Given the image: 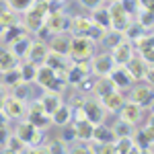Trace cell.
Returning <instances> with one entry per match:
<instances>
[{
  "mask_svg": "<svg viewBox=\"0 0 154 154\" xmlns=\"http://www.w3.org/2000/svg\"><path fill=\"white\" fill-rule=\"evenodd\" d=\"M125 70H128V74L131 76V80H142V78H146L148 82L152 80V64L146 62V60H142V58L131 56V58L125 62Z\"/></svg>",
  "mask_w": 154,
  "mask_h": 154,
  "instance_id": "7a4b0ae2",
  "label": "cell"
},
{
  "mask_svg": "<svg viewBox=\"0 0 154 154\" xmlns=\"http://www.w3.org/2000/svg\"><path fill=\"white\" fill-rule=\"evenodd\" d=\"M134 43L138 45V49H140V58L152 64V60H154V41H152V33H150V31H146V33H144L140 39H136Z\"/></svg>",
  "mask_w": 154,
  "mask_h": 154,
  "instance_id": "8fae6325",
  "label": "cell"
},
{
  "mask_svg": "<svg viewBox=\"0 0 154 154\" xmlns=\"http://www.w3.org/2000/svg\"><path fill=\"white\" fill-rule=\"evenodd\" d=\"M2 111L12 119H21L25 115V101L17 99V97H4V107Z\"/></svg>",
  "mask_w": 154,
  "mask_h": 154,
  "instance_id": "4fadbf2b",
  "label": "cell"
},
{
  "mask_svg": "<svg viewBox=\"0 0 154 154\" xmlns=\"http://www.w3.org/2000/svg\"><path fill=\"white\" fill-rule=\"evenodd\" d=\"M119 115H121V121L134 125L142 117V107L138 105V103H134V101H123V105L119 109Z\"/></svg>",
  "mask_w": 154,
  "mask_h": 154,
  "instance_id": "52a82bcc",
  "label": "cell"
},
{
  "mask_svg": "<svg viewBox=\"0 0 154 154\" xmlns=\"http://www.w3.org/2000/svg\"><path fill=\"white\" fill-rule=\"evenodd\" d=\"M119 4H121V8L128 12V14H134L136 8H140L138 6V0H119Z\"/></svg>",
  "mask_w": 154,
  "mask_h": 154,
  "instance_id": "b9f144b4",
  "label": "cell"
},
{
  "mask_svg": "<svg viewBox=\"0 0 154 154\" xmlns=\"http://www.w3.org/2000/svg\"><path fill=\"white\" fill-rule=\"evenodd\" d=\"M82 103H84V97L82 95H76L70 101V107H72V109H76V107H82Z\"/></svg>",
  "mask_w": 154,
  "mask_h": 154,
  "instance_id": "ee69618b",
  "label": "cell"
},
{
  "mask_svg": "<svg viewBox=\"0 0 154 154\" xmlns=\"http://www.w3.org/2000/svg\"><path fill=\"white\" fill-rule=\"evenodd\" d=\"M35 33H37V39H39V41H43V43H48L49 39H51V35H54V33H51V29H49L45 23L41 25V27L37 29Z\"/></svg>",
  "mask_w": 154,
  "mask_h": 154,
  "instance_id": "ab89813d",
  "label": "cell"
},
{
  "mask_svg": "<svg viewBox=\"0 0 154 154\" xmlns=\"http://www.w3.org/2000/svg\"><path fill=\"white\" fill-rule=\"evenodd\" d=\"M131 101L138 103L140 107H148L152 103V84L150 82H140L134 86L131 91Z\"/></svg>",
  "mask_w": 154,
  "mask_h": 154,
  "instance_id": "ba28073f",
  "label": "cell"
},
{
  "mask_svg": "<svg viewBox=\"0 0 154 154\" xmlns=\"http://www.w3.org/2000/svg\"><path fill=\"white\" fill-rule=\"evenodd\" d=\"M97 27H101L103 31L111 29V19H109V11H95L93 12V19H91Z\"/></svg>",
  "mask_w": 154,
  "mask_h": 154,
  "instance_id": "4dcf8cb0",
  "label": "cell"
},
{
  "mask_svg": "<svg viewBox=\"0 0 154 154\" xmlns=\"http://www.w3.org/2000/svg\"><path fill=\"white\" fill-rule=\"evenodd\" d=\"M152 2L154 0H138V6L140 8H146V11H152Z\"/></svg>",
  "mask_w": 154,
  "mask_h": 154,
  "instance_id": "f6af8a7d",
  "label": "cell"
},
{
  "mask_svg": "<svg viewBox=\"0 0 154 154\" xmlns=\"http://www.w3.org/2000/svg\"><path fill=\"white\" fill-rule=\"evenodd\" d=\"M82 4L86 6V8H99L101 0H82Z\"/></svg>",
  "mask_w": 154,
  "mask_h": 154,
  "instance_id": "bcb514c9",
  "label": "cell"
},
{
  "mask_svg": "<svg viewBox=\"0 0 154 154\" xmlns=\"http://www.w3.org/2000/svg\"><path fill=\"white\" fill-rule=\"evenodd\" d=\"M4 74V84H11V86H14L17 82H21V72H19V66H14V68H11V70L2 72Z\"/></svg>",
  "mask_w": 154,
  "mask_h": 154,
  "instance_id": "d590c367",
  "label": "cell"
},
{
  "mask_svg": "<svg viewBox=\"0 0 154 154\" xmlns=\"http://www.w3.org/2000/svg\"><path fill=\"white\" fill-rule=\"evenodd\" d=\"M113 68H115V62L111 56H97L93 60V72L97 76H107Z\"/></svg>",
  "mask_w": 154,
  "mask_h": 154,
  "instance_id": "9a60e30c",
  "label": "cell"
},
{
  "mask_svg": "<svg viewBox=\"0 0 154 154\" xmlns=\"http://www.w3.org/2000/svg\"><path fill=\"white\" fill-rule=\"evenodd\" d=\"M109 19H111V29L117 31V33H123V29L131 23V14H128V12L121 8L119 0H115V2L111 4V8H109Z\"/></svg>",
  "mask_w": 154,
  "mask_h": 154,
  "instance_id": "3957f363",
  "label": "cell"
},
{
  "mask_svg": "<svg viewBox=\"0 0 154 154\" xmlns=\"http://www.w3.org/2000/svg\"><path fill=\"white\" fill-rule=\"evenodd\" d=\"M91 140H97V142H115V134L111 128L107 125H97L93 128V138Z\"/></svg>",
  "mask_w": 154,
  "mask_h": 154,
  "instance_id": "ffe728a7",
  "label": "cell"
},
{
  "mask_svg": "<svg viewBox=\"0 0 154 154\" xmlns=\"http://www.w3.org/2000/svg\"><path fill=\"white\" fill-rule=\"evenodd\" d=\"M45 25L51 29V33H64L70 29V19L62 12H51L45 17Z\"/></svg>",
  "mask_w": 154,
  "mask_h": 154,
  "instance_id": "7c38bea8",
  "label": "cell"
},
{
  "mask_svg": "<svg viewBox=\"0 0 154 154\" xmlns=\"http://www.w3.org/2000/svg\"><path fill=\"white\" fill-rule=\"evenodd\" d=\"M2 107H4V95H2V91H0V111H2Z\"/></svg>",
  "mask_w": 154,
  "mask_h": 154,
  "instance_id": "681fc988",
  "label": "cell"
},
{
  "mask_svg": "<svg viewBox=\"0 0 154 154\" xmlns=\"http://www.w3.org/2000/svg\"><path fill=\"white\" fill-rule=\"evenodd\" d=\"M6 2H8V8L19 11V12H25L31 4H33V0H6Z\"/></svg>",
  "mask_w": 154,
  "mask_h": 154,
  "instance_id": "74e56055",
  "label": "cell"
},
{
  "mask_svg": "<svg viewBox=\"0 0 154 154\" xmlns=\"http://www.w3.org/2000/svg\"><path fill=\"white\" fill-rule=\"evenodd\" d=\"M101 99V105L105 107V109H109V111H119L121 109V105H123V95L121 93H117V88L115 91H111V93H107V95L99 97Z\"/></svg>",
  "mask_w": 154,
  "mask_h": 154,
  "instance_id": "2e32d148",
  "label": "cell"
},
{
  "mask_svg": "<svg viewBox=\"0 0 154 154\" xmlns=\"http://www.w3.org/2000/svg\"><path fill=\"white\" fill-rule=\"evenodd\" d=\"M144 33H146V29H144L142 25H131V23H130L125 29H123V35H125V39H128V41H131V43H134L136 39H140Z\"/></svg>",
  "mask_w": 154,
  "mask_h": 154,
  "instance_id": "1f68e13d",
  "label": "cell"
},
{
  "mask_svg": "<svg viewBox=\"0 0 154 154\" xmlns=\"http://www.w3.org/2000/svg\"><path fill=\"white\" fill-rule=\"evenodd\" d=\"M72 119V107H66V105H60L54 113H51V123H56V125H64V123H68Z\"/></svg>",
  "mask_w": 154,
  "mask_h": 154,
  "instance_id": "d4e9b609",
  "label": "cell"
},
{
  "mask_svg": "<svg viewBox=\"0 0 154 154\" xmlns=\"http://www.w3.org/2000/svg\"><path fill=\"white\" fill-rule=\"evenodd\" d=\"M113 2H115V0H113Z\"/></svg>",
  "mask_w": 154,
  "mask_h": 154,
  "instance_id": "f907efd6",
  "label": "cell"
},
{
  "mask_svg": "<svg viewBox=\"0 0 154 154\" xmlns=\"http://www.w3.org/2000/svg\"><path fill=\"white\" fill-rule=\"evenodd\" d=\"M6 138H8L6 125H0V144H2V146H4V142H6Z\"/></svg>",
  "mask_w": 154,
  "mask_h": 154,
  "instance_id": "7dc6e473",
  "label": "cell"
},
{
  "mask_svg": "<svg viewBox=\"0 0 154 154\" xmlns=\"http://www.w3.org/2000/svg\"><path fill=\"white\" fill-rule=\"evenodd\" d=\"M115 152L119 154H128V152H140L138 146L134 144L131 136H121V138H115Z\"/></svg>",
  "mask_w": 154,
  "mask_h": 154,
  "instance_id": "d6986e66",
  "label": "cell"
},
{
  "mask_svg": "<svg viewBox=\"0 0 154 154\" xmlns=\"http://www.w3.org/2000/svg\"><path fill=\"white\" fill-rule=\"evenodd\" d=\"M48 43H43V41H31V45H29V51H27V56L25 58L29 60V62H33L35 66H41L43 62H45V56H48Z\"/></svg>",
  "mask_w": 154,
  "mask_h": 154,
  "instance_id": "9c48e42d",
  "label": "cell"
},
{
  "mask_svg": "<svg viewBox=\"0 0 154 154\" xmlns=\"http://www.w3.org/2000/svg\"><path fill=\"white\" fill-rule=\"evenodd\" d=\"M62 128V142H72V140H76V130H74V123H64V125H60Z\"/></svg>",
  "mask_w": 154,
  "mask_h": 154,
  "instance_id": "8d00e7d4",
  "label": "cell"
},
{
  "mask_svg": "<svg viewBox=\"0 0 154 154\" xmlns=\"http://www.w3.org/2000/svg\"><path fill=\"white\" fill-rule=\"evenodd\" d=\"M19 72H21V82H31V80H35V72H37V66L33 64V62H25V64H21L19 66Z\"/></svg>",
  "mask_w": 154,
  "mask_h": 154,
  "instance_id": "f1b7e54d",
  "label": "cell"
},
{
  "mask_svg": "<svg viewBox=\"0 0 154 154\" xmlns=\"http://www.w3.org/2000/svg\"><path fill=\"white\" fill-rule=\"evenodd\" d=\"M2 33H4V41L11 43V41H14V39H19V37L25 35V29L19 27V25H12V27H8V29H4Z\"/></svg>",
  "mask_w": 154,
  "mask_h": 154,
  "instance_id": "836d02e7",
  "label": "cell"
},
{
  "mask_svg": "<svg viewBox=\"0 0 154 154\" xmlns=\"http://www.w3.org/2000/svg\"><path fill=\"white\" fill-rule=\"evenodd\" d=\"M64 144H66V142H62V140H60V142H51L45 150H48V152H66L68 148H66Z\"/></svg>",
  "mask_w": 154,
  "mask_h": 154,
  "instance_id": "7bdbcfd3",
  "label": "cell"
},
{
  "mask_svg": "<svg viewBox=\"0 0 154 154\" xmlns=\"http://www.w3.org/2000/svg\"><path fill=\"white\" fill-rule=\"evenodd\" d=\"M12 97H17V99H21V101H25L27 97H29V88H27V82H17L14 84V95Z\"/></svg>",
  "mask_w": 154,
  "mask_h": 154,
  "instance_id": "60d3db41",
  "label": "cell"
},
{
  "mask_svg": "<svg viewBox=\"0 0 154 154\" xmlns=\"http://www.w3.org/2000/svg\"><path fill=\"white\" fill-rule=\"evenodd\" d=\"M95 48V41L88 39L86 35H76L70 39V49H68V56L72 58V62H80V60L91 58Z\"/></svg>",
  "mask_w": 154,
  "mask_h": 154,
  "instance_id": "6da1fadb",
  "label": "cell"
},
{
  "mask_svg": "<svg viewBox=\"0 0 154 154\" xmlns=\"http://www.w3.org/2000/svg\"><path fill=\"white\" fill-rule=\"evenodd\" d=\"M12 25H17V12L12 11V8L0 11V33H2L4 29L12 27Z\"/></svg>",
  "mask_w": 154,
  "mask_h": 154,
  "instance_id": "f546056e",
  "label": "cell"
},
{
  "mask_svg": "<svg viewBox=\"0 0 154 154\" xmlns=\"http://www.w3.org/2000/svg\"><path fill=\"white\" fill-rule=\"evenodd\" d=\"M134 56V45H131V41L128 39H119L117 43L113 45V54H111V58L115 62V66H125V62Z\"/></svg>",
  "mask_w": 154,
  "mask_h": 154,
  "instance_id": "5b68a950",
  "label": "cell"
},
{
  "mask_svg": "<svg viewBox=\"0 0 154 154\" xmlns=\"http://www.w3.org/2000/svg\"><path fill=\"white\" fill-rule=\"evenodd\" d=\"M35 78H37V82L45 88V86L56 78V72H54V68H49V66H45V64H41V66H37Z\"/></svg>",
  "mask_w": 154,
  "mask_h": 154,
  "instance_id": "603a6c76",
  "label": "cell"
},
{
  "mask_svg": "<svg viewBox=\"0 0 154 154\" xmlns=\"http://www.w3.org/2000/svg\"><path fill=\"white\" fill-rule=\"evenodd\" d=\"M4 148H6V152H23L25 148H27V144L19 136H8L6 142H4Z\"/></svg>",
  "mask_w": 154,
  "mask_h": 154,
  "instance_id": "d6a6232c",
  "label": "cell"
},
{
  "mask_svg": "<svg viewBox=\"0 0 154 154\" xmlns=\"http://www.w3.org/2000/svg\"><path fill=\"white\" fill-rule=\"evenodd\" d=\"M93 88H95V93L99 97H103V95H107V93H111V91H115L117 86H115V82H113V80L109 78V74H107V76H101V80H97Z\"/></svg>",
  "mask_w": 154,
  "mask_h": 154,
  "instance_id": "83f0119b",
  "label": "cell"
},
{
  "mask_svg": "<svg viewBox=\"0 0 154 154\" xmlns=\"http://www.w3.org/2000/svg\"><path fill=\"white\" fill-rule=\"evenodd\" d=\"M39 103H41V107H43V111H45L48 115H51V113L62 105V99H60L58 93H48V95H43V99H41Z\"/></svg>",
  "mask_w": 154,
  "mask_h": 154,
  "instance_id": "44dd1931",
  "label": "cell"
},
{
  "mask_svg": "<svg viewBox=\"0 0 154 154\" xmlns=\"http://www.w3.org/2000/svg\"><path fill=\"white\" fill-rule=\"evenodd\" d=\"M113 134H115V138L131 136V125H130V123H125V121H119V123H115V128H113Z\"/></svg>",
  "mask_w": 154,
  "mask_h": 154,
  "instance_id": "f35d334b",
  "label": "cell"
},
{
  "mask_svg": "<svg viewBox=\"0 0 154 154\" xmlns=\"http://www.w3.org/2000/svg\"><path fill=\"white\" fill-rule=\"evenodd\" d=\"M109 78H111V80L115 82V86H119V88L130 86V84H131V76L128 74V70L121 68V66H115L113 70L109 72Z\"/></svg>",
  "mask_w": 154,
  "mask_h": 154,
  "instance_id": "ac0fdd59",
  "label": "cell"
},
{
  "mask_svg": "<svg viewBox=\"0 0 154 154\" xmlns=\"http://www.w3.org/2000/svg\"><path fill=\"white\" fill-rule=\"evenodd\" d=\"M91 27H93V21L86 19V17H74V19L70 21V29L76 33V35H86Z\"/></svg>",
  "mask_w": 154,
  "mask_h": 154,
  "instance_id": "7402d4cb",
  "label": "cell"
},
{
  "mask_svg": "<svg viewBox=\"0 0 154 154\" xmlns=\"http://www.w3.org/2000/svg\"><path fill=\"white\" fill-rule=\"evenodd\" d=\"M93 128L95 123L88 121V119H80V121H74V130H76V140L80 142H88L93 138Z\"/></svg>",
  "mask_w": 154,
  "mask_h": 154,
  "instance_id": "e0dca14e",
  "label": "cell"
},
{
  "mask_svg": "<svg viewBox=\"0 0 154 154\" xmlns=\"http://www.w3.org/2000/svg\"><path fill=\"white\" fill-rule=\"evenodd\" d=\"M17 136H19L25 144H31V146H39L41 140H43L39 128H35L31 121H23V123L19 125V130H17Z\"/></svg>",
  "mask_w": 154,
  "mask_h": 154,
  "instance_id": "277c9868",
  "label": "cell"
},
{
  "mask_svg": "<svg viewBox=\"0 0 154 154\" xmlns=\"http://www.w3.org/2000/svg\"><path fill=\"white\" fill-rule=\"evenodd\" d=\"M0 125H6V117H4V111H0Z\"/></svg>",
  "mask_w": 154,
  "mask_h": 154,
  "instance_id": "c3c4849f",
  "label": "cell"
},
{
  "mask_svg": "<svg viewBox=\"0 0 154 154\" xmlns=\"http://www.w3.org/2000/svg\"><path fill=\"white\" fill-rule=\"evenodd\" d=\"M48 48L56 54H62V56H68V49H70V37L64 35V33H54L51 39L48 41Z\"/></svg>",
  "mask_w": 154,
  "mask_h": 154,
  "instance_id": "5bb4252c",
  "label": "cell"
},
{
  "mask_svg": "<svg viewBox=\"0 0 154 154\" xmlns=\"http://www.w3.org/2000/svg\"><path fill=\"white\" fill-rule=\"evenodd\" d=\"M154 23L152 11H146V8H140V14H138V25H142L146 31H150V27Z\"/></svg>",
  "mask_w": 154,
  "mask_h": 154,
  "instance_id": "e575fe53",
  "label": "cell"
},
{
  "mask_svg": "<svg viewBox=\"0 0 154 154\" xmlns=\"http://www.w3.org/2000/svg\"><path fill=\"white\" fill-rule=\"evenodd\" d=\"M25 115H27V121H31L35 128H45L51 123V115H48L43 111L41 103H33V107L29 111H25Z\"/></svg>",
  "mask_w": 154,
  "mask_h": 154,
  "instance_id": "8992f818",
  "label": "cell"
},
{
  "mask_svg": "<svg viewBox=\"0 0 154 154\" xmlns=\"http://www.w3.org/2000/svg\"><path fill=\"white\" fill-rule=\"evenodd\" d=\"M45 23V19L41 17V14H37V12H33V11H25V27L29 29V31H37L41 25Z\"/></svg>",
  "mask_w": 154,
  "mask_h": 154,
  "instance_id": "4316f807",
  "label": "cell"
},
{
  "mask_svg": "<svg viewBox=\"0 0 154 154\" xmlns=\"http://www.w3.org/2000/svg\"><path fill=\"white\" fill-rule=\"evenodd\" d=\"M82 111H84V117L88 119V121H93V123H101L103 121V105H101V101L84 99Z\"/></svg>",
  "mask_w": 154,
  "mask_h": 154,
  "instance_id": "30bf717a",
  "label": "cell"
},
{
  "mask_svg": "<svg viewBox=\"0 0 154 154\" xmlns=\"http://www.w3.org/2000/svg\"><path fill=\"white\" fill-rule=\"evenodd\" d=\"M14 66H19V60L11 49H0V74L6 70H11Z\"/></svg>",
  "mask_w": 154,
  "mask_h": 154,
  "instance_id": "cb8c5ba5",
  "label": "cell"
},
{
  "mask_svg": "<svg viewBox=\"0 0 154 154\" xmlns=\"http://www.w3.org/2000/svg\"><path fill=\"white\" fill-rule=\"evenodd\" d=\"M29 45H31V41L23 35V37H19V39H14V41H11V51L17 58H25L27 51H29Z\"/></svg>",
  "mask_w": 154,
  "mask_h": 154,
  "instance_id": "484cf974",
  "label": "cell"
}]
</instances>
